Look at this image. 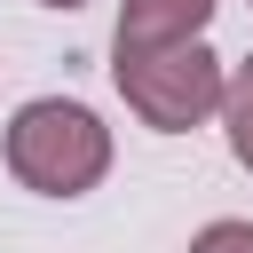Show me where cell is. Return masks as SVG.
Instances as JSON below:
<instances>
[{
	"label": "cell",
	"instance_id": "5b68a950",
	"mask_svg": "<svg viewBox=\"0 0 253 253\" xmlns=\"http://www.w3.org/2000/svg\"><path fill=\"white\" fill-rule=\"evenodd\" d=\"M190 253H253V221H206L190 237Z\"/></svg>",
	"mask_w": 253,
	"mask_h": 253
},
{
	"label": "cell",
	"instance_id": "277c9868",
	"mask_svg": "<svg viewBox=\"0 0 253 253\" xmlns=\"http://www.w3.org/2000/svg\"><path fill=\"white\" fill-rule=\"evenodd\" d=\"M221 134H229V158L253 174V55L237 63V71H221Z\"/></svg>",
	"mask_w": 253,
	"mask_h": 253
},
{
	"label": "cell",
	"instance_id": "3957f363",
	"mask_svg": "<svg viewBox=\"0 0 253 253\" xmlns=\"http://www.w3.org/2000/svg\"><path fill=\"white\" fill-rule=\"evenodd\" d=\"M213 24V0H119V47H182Z\"/></svg>",
	"mask_w": 253,
	"mask_h": 253
},
{
	"label": "cell",
	"instance_id": "7a4b0ae2",
	"mask_svg": "<svg viewBox=\"0 0 253 253\" xmlns=\"http://www.w3.org/2000/svg\"><path fill=\"white\" fill-rule=\"evenodd\" d=\"M111 79L126 95V111L150 126V134H190L221 111V55L206 40H182V47H119L111 55Z\"/></svg>",
	"mask_w": 253,
	"mask_h": 253
},
{
	"label": "cell",
	"instance_id": "8992f818",
	"mask_svg": "<svg viewBox=\"0 0 253 253\" xmlns=\"http://www.w3.org/2000/svg\"><path fill=\"white\" fill-rule=\"evenodd\" d=\"M40 8H87V0H40Z\"/></svg>",
	"mask_w": 253,
	"mask_h": 253
},
{
	"label": "cell",
	"instance_id": "6da1fadb",
	"mask_svg": "<svg viewBox=\"0 0 253 253\" xmlns=\"http://www.w3.org/2000/svg\"><path fill=\"white\" fill-rule=\"evenodd\" d=\"M8 174L40 198H87L103 174H111V126L71 103V95H40L8 119Z\"/></svg>",
	"mask_w": 253,
	"mask_h": 253
}]
</instances>
